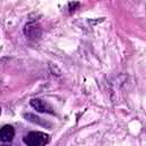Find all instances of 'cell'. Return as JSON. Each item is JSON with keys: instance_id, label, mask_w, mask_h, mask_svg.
Instances as JSON below:
<instances>
[{"instance_id": "6da1fadb", "label": "cell", "mask_w": 146, "mask_h": 146, "mask_svg": "<svg viewBox=\"0 0 146 146\" xmlns=\"http://www.w3.org/2000/svg\"><path fill=\"white\" fill-rule=\"evenodd\" d=\"M23 141L27 146H46L49 141V136L41 131H31L24 136Z\"/></svg>"}, {"instance_id": "7a4b0ae2", "label": "cell", "mask_w": 146, "mask_h": 146, "mask_svg": "<svg viewBox=\"0 0 146 146\" xmlns=\"http://www.w3.org/2000/svg\"><path fill=\"white\" fill-rule=\"evenodd\" d=\"M30 104H31V106L34 108V110H36L38 112H40V113H50V114H52L54 113V111H52V107L47 103V102H44V100H42V99H32L31 102H30Z\"/></svg>"}, {"instance_id": "277c9868", "label": "cell", "mask_w": 146, "mask_h": 146, "mask_svg": "<svg viewBox=\"0 0 146 146\" xmlns=\"http://www.w3.org/2000/svg\"><path fill=\"white\" fill-rule=\"evenodd\" d=\"M79 5H80L79 2H70V3H68V7H70L71 10H74V7H75V6H79Z\"/></svg>"}, {"instance_id": "3957f363", "label": "cell", "mask_w": 146, "mask_h": 146, "mask_svg": "<svg viewBox=\"0 0 146 146\" xmlns=\"http://www.w3.org/2000/svg\"><path fill=\"white\" fill-rule=\"evenodd\" d=\"M15 130L11 125H3L0 128V141L2 143H10L14 139Z\"/></svg>"}, {"instance_id": "8992f818", "label": "cell", "mask_w": 146, "mask_h": 146, "mask_svg": "<svg viewBox=\"0 0 146 146\" xmlns=\"http://www.w3.org/2000/svg\"><path fill=\"white\" fill-rule=\"evenodd\" d=\"M0 113H1V108H0Z\"/></svg>"}, {"instance_id": "5b68a950", "label": "cell", "mask_w": 146, "mask_h": 146, "mask_svg": "<svg viewBox=\"0 0 146 146\" xmlns=\"http://www.w3.org/2000/svg\"><path fill=\"white\" fill-rule=\"evenodd\" d=\"M0 146H13V145H8V144H6V145H0Z\"/></svg>"}]
</instances>
